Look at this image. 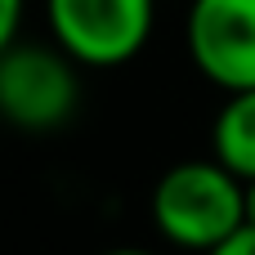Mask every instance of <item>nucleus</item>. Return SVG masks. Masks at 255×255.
<instances>
[{"mask_svg": "<svg viewBox=\"0 0 255 255\" xmlns=\"http://www.w3.org/2000/svg\"><path fill=\"white\" fill-rule=\"evenodd\" d=\"M18 22H22V0H0V45L18 40Z\"/></svg>", "mask_w": 255, "mask_h": 255, "instance_id": "obj_6", "label": "nucleus"}, {"mask_svg": "<svg viewBox=\"0 0 255 255\" xmlns=\"http://www.w3.org/2000/svg\"><path fill=\"white\" fill-rule=\"evenodd\" d=\"M247 224L255 229V179H247Z\"/></svg>", "mask_w": 255, "mask_h": 255, "instance_id": "obj_8", "label": "nucleus"}, {"mask_svg": "<svg viewBox=\"0 0 255 255\" xmlns=\"http://www.w3.org/2000/svg\"><path fill=\"white\" fill-rule=\"evenodd\" d=\"M81 103L76 58L63 45H0V112L27 134L58 130Z\"/></svg>", "mask_w": 255, "mask_h": 255, "instance_id": "obj_2", "label": "nucleus"}, {"mask_svg": "<svg viewBox=\"0 0 255 255\" xmlns=\"http://www.w3.org/2000/svg\"><path fill=\"white\" fill-rule=\"evenodd\" d=\"M157 233L179 251H215L247 224V179L224 161H179L170 166L148 197Z\"/></svg>", "mask_w": 255, "mask_h": 255, "instance_id": "obj_1", "label": "nucleus"}, {"mask_svg": "<svg viewBox=\"0 0 255 255\" xmlns=\"http://www.w3.org/2000/svg\"><path fill=\"white\" fill-rule=\"evenodd\" d=\"M206 255H255V229H251V224H242L229 242H220L215 251H206Z\"/></svg>", "mask_w": 255, "mask_h": 255, "instance_id": "obj_7", "label": "nucleus"}, {"mask_svg": "<svg viewBox=\"0 0 255 255\" xmlns=\"http://www.w3.org/2000/svg\"><path fill=\"white\" fill-rule=\"evenodd\" d=\"M211 152L238 179H255V90H233L211 126Z\"/></svg>", "mask_w": 255, "mask_h": 255, "instance_id": "obj_5", "label": "nucleus"}, {"mask_svg": "<svg viewBox=\"0 0 255 255\" xmlns=\"http://www.w3.org/2000/svg\"><path fill=\"white\" fill-rule=\"evenodd\" d=\"M99 255H157V251H143V247H112V251H99Z\"/></svg>", "mask_w": 255, "mask_h": 255, "instance_id": "obj_9", "label": "nucleus"}, {"mask_svg": "<svg viewBox=\"0 0 255 255\" xmlns=\"http://www.w3.org/2000/svg\"><path fill=\"white\" fill-rule=\"evenodd\" d=\"M45 18L81 67H121L152 36V0H45Z\"/></svg>", "mask_w": 255, "mask_h": 255, "instance_id": "obj_3", "label": "nucleus"}, {"mask_svg": "<svg viewBox=\"0 0 255 255\" xmlns=\"http://www.w3.org/2000/svg\"><path fill=\"white\" fill-rule=\"evenodd\" d=\"M188 54L224 94L255 90V0H193Z\"/></svg>", "mask_w": 255, "mask_h": 255, "instance_id": "obj_4", "label": "nucleus"}]
</instances>
